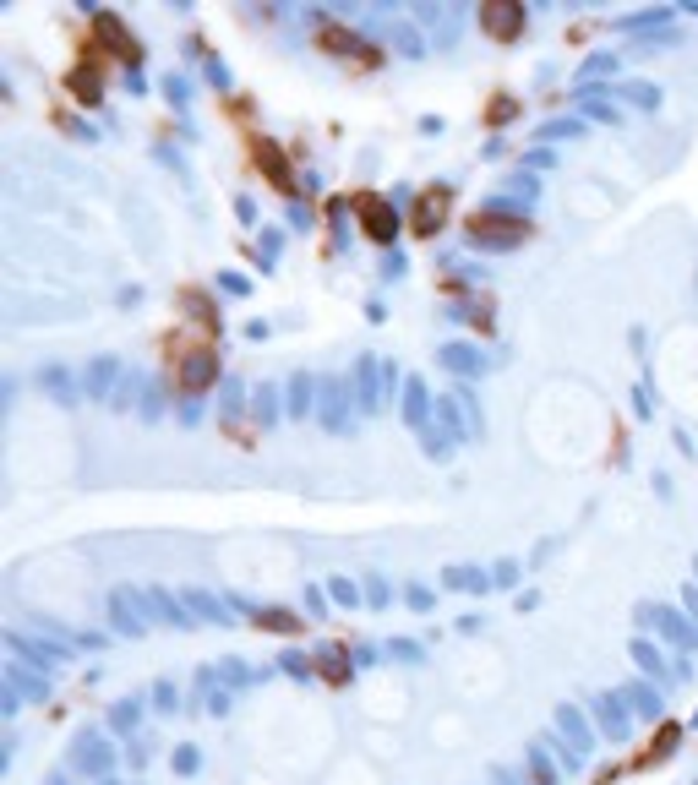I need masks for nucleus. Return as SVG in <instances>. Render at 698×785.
I'll return each mask as SVG.
<instances>
[{
    "label": "nucleus",
    "mask_w": 698,
    "mask_h": 785,
    "mask_svg": "<svg viewBox=\"0 0 698 785\" xmlns=\"http://www.w3.org/2000/svg\"><path fill=\"white\" fill-rule=\"evenodd\" d=\"M355 207L366 213L371 240H387V235H393V213H387V202H377V197H355Z\"/></svg>",
    "instance_id": "2"
},
{
    "label": "nucleus",
    "mask_w": 698,
    "mask_h": 785,
    "mask_svg": "<svg viewBox=\"0 0 698 785\" xmlns=\"http://www.w3.org/2000/svg\"><path fill=\"white\" fill-rule=\"evenodd\" d=\"M207 376H213V355H191L186 371H181V387H202Z\"/></svg>",
    "instance_id": "5"
},
{
    "label": "nucleus",
    "mask_w": 698,
    "mask_h": 785,
    "mask_svg": "<svg viewBox=\"0 0 698 785\" xmlns=\"http://www.w3.org/2000/svg\"><path fill=\"white\" fill-rule=\"evenodd\" d=\"M480 22H486V33H497V38H513V33H518V22H524V12H518V6H507V0H497V6L480 12Z\"/></svg>",
    "instance_id": "1"
},
{
    "label": "nucleus",
    "mask_w": 698,
    "mask_h": 785,
    "mask_svg": "<svg viewBox=\"0 0 698 785\" xmlns=\"http://www.w3.org/2000/svg\"><path fill=\"white\" fill-rule=\"evenodd\" d=\"M436 213H448V191H426V197H420V207H415V230H420V235L436 230Z\"/></svg>",
    "instance_id": "3"
},
{
    "label": "nucleus",
    "mask_w": 698,
    "mask_h": 785,
    "mask_svg": "<svg viewBox=\"0 0 698 785\" xmlns=\"http://www.w3.org/2000/svg\"><path fill=\"white\" fill-rule=\"evenodd\" d=\"M93 28H99V33H104V38L115 44V55H137V44H131V38H126V28H120L115 17H99Z\"/></svg>",
    "instance_id": "4"
}]
</instances>
